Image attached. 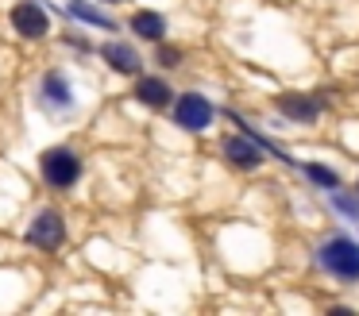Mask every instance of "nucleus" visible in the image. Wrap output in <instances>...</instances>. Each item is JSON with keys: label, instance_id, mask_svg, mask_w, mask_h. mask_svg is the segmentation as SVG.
<instances>
[{"label": "nucleus", "instance_id": "4468645a", "mask_svg": "<svg viewBox=\"0 0 359 316\" xmlns=\"http://www.w3.org/2000/svg\"><path fill=\"white\" fill-rule=\"evenodd\" d=\"M328 200H332V205L340 208V212L348 216L351 224H359V193H340V189H332V193H328Z\"/></svg>", "mask_w": 359, "mask_h": 316}, {"label": "nucleus", "instance_id": "6e6552de", "mask_svg": "<svg viewBox=\"0 0 359 316\" xmlns=\"http://www.w3.org/2000/svg\"><path fill=\"white\" fill-rule=\"evenodd\" d=\"M325 108H328V100L313 97V92H278L274 97V112L286 116L290 123H317Z\"/></svg>", "mask_w": 359, "mask_h": 316}, {"label": "nucleus", "instance_id": "dca6fc26", "mask_svg": "<svg viewBox=\"0 0 359 316\" xmlns=\"http://www.w3.org/2000/svg\"><path fill=\"white\" fill-rule=\"evenodd\" d=\"M66 43H70L74 50H81V54H89V50H93V43H89L86 35H66Z\"/></svg>", "mask_w": 359, "mask_h": 316}, {"label": "nucleus", "instance_id": "f3484780", "mask_svg": "<svg viewBox=\"0 0 359 316\" xmlns=\"http://www.w3.org/2000/svg\"><path fill=\"white\" fill-rule=\"evenodd\" d=\"M101 4H124V0H101Z\"/></svg>", "mask_w": 359, "mask_h": 316}, {"label": "nucleus", "instance_id": "ddd939ff", "mask_svg": "<svg viewBox=\"0 0 359 316\" xmlns=\"http://www.w3.org/2000/svg\"><path fill=\"white\" fill-rule=\"evenodd\" d=\"M66 12H70L78 23H89V27H101V31H116V20H112V15H104V12H97V8L86 4V0H70V4H66Z\"/></svg>", "mask_w": 359, "mask_h": 316}, {"label": "nucleus", "instance_id": "0eeeda50", "mask_svg": "<svg viewBox=\"0 0 359 316\" xmlns=\"http://www.w3.org/2000/svg\"><path fill=\"white\" fill-rule=\"evenodd\" d=\"M8 23L16 27L20 39H47L50 35V15L39 0H16L8 8Z\"/></svg>", "mask_w": 359, "mask_h": 316}, {"label": "nucleus", "instance_id": "f8f14e48", "mask_svg": "<svg viewBox=\"0 0 359 316\" xmlns=\"http://www.w3.org/2000/svg\"><path fill=\"white\" fill-rule=\"evenodd\" d=\"M297 170H302L305 177H309L317 189H325V193H332V189H340V174H336L332 166H325V162H313V158H302V162H294Z\"/></svg>", "mask_w": 359, "mask_h": 316}, {"label": "nucleus", "instance_id": "9b49d317", "mask_svg": "<svg viewBox=\"0 0 359 316\" xmlns=\"http://www.w3.org/2000/svg\"><path fill=\"white\" fill-rule=\"evenodd\" d=\"M128 27H132L135 39H143V43H166V31H170V23H166L163 12H155V8H140V12H132V20H128Z\"/></svg>", "mask_w": 359, "mask_h": 316}, {"label": "nucleus", "instance_id": "20e7f679", "mask_svg": "<svg viewBox=\"0 0 359 316\" xmlns=\"http://www.w3.org/2000/svg\"><path fill=\"white\" fill-rule=\"evenodd\" d=\"M263 151L266 146L259 143L255 135H251L248 128H240V131H232V135H224V143H220V154H224V162L232 170H240V174H255L259 166H263Z\"/></svg>", "mask_w": 359, "mask_h": 316}, {"label": "nucleus", "instance_id": "9d476101", "mask_svg": "<svg viewBox=\"0 0 359 316\" xmlns=\"http://www.w3.org/2000/svg\"><path fill=\"white\" fill-rule=\"evenodd\" d=\"M135 100L155 108V112H163V108L174 104V89H170V81L158 77V74H140L135 77Z\"/></svg>", "mask_w": 359, "mask_h": 316}, {"label": "nucleus", "instance_id": "f03ea898", "mask_svg": "<svg viewBox=\"0 0 359 316\" xmlns=\"http://www.w3.org/2000/svg\"><path fill=\"white\" fill-rule=\"evenodd\" d=\"M81 170H86V162H81V154L74 151V146L58 143V146H47V151L39 154V177L50 189H74Z\"/></svg>", "mask_w": 359, "mask_h": 316}, {"label": "nucleus", "instance_id": "a211bd4d", "mask_svg": "<svg viewBox=\"0 0 359 316\" xmlns=\"http://www.w3.org/2000/svg\"><path fill=\"white\" fill-rule=\"evenodd\" d=\"M355 193H359V181H355Z\"/></svg>", "mask_w": 359, "mask_h": 316}, {"label": "nucleus", "instance_id": "2eb2a0df", "mask_svg": "<svg viewBox=\"0 0 359 316\" xmlns=\"http://www.w3.org/2000/svg\"><path fill=\"white\" fill-rule=\"evenodd\" d=\"M182 58H186V54L178 50V46H170V43H158V50H155V62L163 69H178L182 66Z\"/></svg>", "mask_w": 359, "mask_h": 316}, {"label": "nucleus", "instance_id": "f257e3e1", "mask_svg": "<svg viewBox=\"0 0 359 316\" xmlns=\"http://www.w3.org/2000/svg\"><path fill=\"white\" fill-rule=\"evenodd\" d=\"M317 266L325 270L332 282H340V285H359V239L344 235V231L320 239Z\"/></svg>", "mask_w": 359, "mask_h": 316}, {"label": "nucleus", "instance_id": "1a4fd4ad", "mask_svg": "<svg viewBox=\"0 0 359 316\" xmlns=\"http://www.w3.org/2000/svg\"><path fill=\"white\" fill-rule=\"evenodd\" d=\"M97 54L104 58V66L116 69V74H124V77H140L143 74V54L135 50L128 39H109V43L97 46Z\"/></svg>", "mask_w": 359, "mask_h": 316}, {"label": "nucleus", "instance_id": "39448f33", "mask_svg": "<svg viewBox=\"0 0 359 316\" xmlns=\"http://www.w3.org/2000/svg\"><path fill=\"white\" fill-rule=\"evenodd\" d=\"M24 239L32 247H39V251H58V247L66 243V216L58 212V208H39V212L32 216V224H27Z\"/></svg>", "mask_w": 359, "mask_h": 316}, {"label": "nucleus", "instance_id": "7ed1b4c3", "mask_svg": "<svg viewBox=\"0 0 359 316\" xmlns=\"http://www.w3.org/2000/svg\"><path fill=\"white\" fill-rule=\"evenodd\" d=\"M170 116L182 131H209L212 120H217V104H212L205 92H178L170 104Z\"/></svg>", "mask_w": 359, "mask_h": 316}, {"label": "nucleus", "instance_id": "423d86ee", "mask_svg": "<svg viewBox=\"0 0 359 316\" xmlns=\"http://www.w3.org/2000/svg\"><path fill=\"white\" fill-rule=\"evenodd\" d=\"M35 97H39V104L47 108V112H70L74 108V85H70V77H66V69H58V66L43 69Z\"/></svg>", "mask_w": 359, "mask_h": 316}]
</instances>
